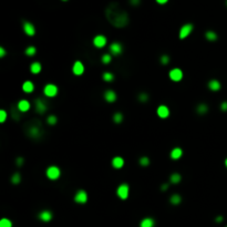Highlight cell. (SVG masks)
Wrapping results in <instances>:
<instances>
[{
  "label": "cell",
  "mask_w": 227,
  "mask_h": 227,
  "mask_svg": "<svg viewBox=\"0 0 227 227\" xmlns=\"http://www.w3.org/2000/svg\"><path fill=\"white\" fill-rule=\"evenodd\" d=\"M150 163H151V161L147 156H141L140 158H139V164H140L141 166L146 167L150 165Z\"/></svg>",
  "instance_id": "34"
},
{
  "label": "cell",
  "mask_w": 227,
  "mask_h": 227,
  "mask_svg": "<svg viewBox=\"0 0 227 227\" xmlns=\"http://www.w3.org/2000/svg\"><path fill=\"white\" fill-rule=\"evenodd\" d=\"M117 195L122 200H127V197L130 195V186H129V184L126 183L120 184L117 188Z\"/></svg>",
  "instance_id": "4"
},
{
  "label": "cell",
  "mask_w": 227,
  "mask_h": 227,
  "mask_svg": "<svg viewBox=\"0 0 227 227\" xmlns=\"http://www.w3.org/2000/svg\"><path fill=\"white\" fill-rule=\"evenodd\" d=\"M58 92H59V89H58L57 85L53 83H47L43 88V94L47 98L57 97Z\"/></svg>",
  "instance_id": "6"
},
{
  "label": "cell",
  "mask_w": 227,
  "mask_h": 227,
  "mask_svg": "<svg viewBox=\"0 0 227 227\" xmlns=\"http://www.w3.org/2000/svg\"><path fill=\"white\" fill-rule=\"evenodd\" d=\"M155 1H156L158 5H165L168 2V0H155Z\"/></svg>",
  "instance_id": "45"
},
{
  "label": "cell",
  "mask_w": 227,
  "mask_h": 227,
  "mask_svg": "<svg viewBox=\"0 0 227 227\" xmlns=\"http://www.w3.org/2000/svg\"><path fill=\"white\" fill-rule=\"evenodd\" d=\"M6 54H7V52H6V50H5V48L0 47V58H4Z\"/></svg>",
  "instance_id": "44"
},
{
  "label": "cell",
  "mask_w": 227,
  "mask_h": 227,
  "mask_svg": "<svg viewBox=\"0 0 227 227\" xmlns=\"http://www.w3.org/2000/svg\"><path fill=\"white\" fill-rule=\"evenodd\" d=\"M220 110L224 111V112L227 111V101H224V102L220 103Z\"/></svg>",
  "instance_id": "41"
},
{
  "label": "cell",
  "mask_w": 227,
  "mask_h": 227,
  "mask_svg": "<svg viewBox=\"0 0 227 227\" xmlns=\"http://www.w3.org/2000/svg\"><path fill=\"white\" fill-rule=\"evenodd\" d=\"M42 70V66H41L40 62L38 61H34L30 64V72L32 74H39Z\"/></svg>",
  "instance_id": "21"
},
{
  "label": "cell",
  "mask_w": 227,
  "mask_h": 227,
  "mask_svg": "<svg viewBox=\"0 0 227 227\" xmlns=\"http://www.w3.org/2000/svg\"><path fill=\"white\" fill-rule=\"evenodd\" d=\"M38 218L41 220V222H44V223H48L50 222L52 218H53V213L49 209H43L41 210L40 213L38 214Z\"/></svg>",
  "instance_id": "14"
},
{
  "label": "cell",
  "mask_w": 227,
  "mask_h": 227,
  "mask_svg": "<svg viewBox=\"0 0 227 227\" xmlns=\"http://www.w3.org/2000/svg\"><path fill=\"white\" fill-rule=\"evenodd\" d=\"M34 110H36V112H37L38 114H40V115L44 114L48 111L47 102H46L42 98H37V99L34 100Z\"/></svg>",
  "instance_id": "5"
},
{
  "label": "cell",
  "mask_w": 227,
  "mask_h": 227,
  "mask_svg": "<svg viewBox=\"0 0 227 227\" xmlns=\"http://www.w3.org/2000/svg\"><path fill=\"white\" fill-rule=\"evenodd\" d=\"M20 114H21V112H20V110L18 109L17 105H12V107H11V109H10V115H11V117H12L14 121H19V120H20Z\"/></svg>",
  "instance_id": "25"
},
{
  "label": "cell",
  "mask_w": 227,
  "mask_h": 227,
  "mask_svg": "<svg viewBox=\"0 0 227 227\" xmlns=\"http://www.w3.org/2000/svg\"><path fill=\"white\" fill-rule=\"evenodd\" d=\"M105 17L107 21L115 28H124L130 22L126 10L123 9L117 2H111L107 6L105 9Z\"/></svg>",
  "instance_id": "1"
},
{
  "label": "cell",
  "mask_w": 227,
  "mask_h": 227,
  "mask_svg": "<svg viewBox=\"0 0 227 227\" xmlns=\"http://www.w3.org/2000/svg\"><path fill=\"white\" fill-rule=\"evenodd\" d=\"M101 61H102V63H103V64L111 63V61H112V54H111V53H104L103 56L101 57Z\"/></svg>",
  "instance_id": "36"
},
{
  "label": "cell",
  "mask_w": 227,
  "mask_h": 227,
  "mask_svg": "<svg viewBox=\"0 0 227 227\" xmlns=\"http://www.w3.org/2000/svg\"><path fill=\"white\" fill-rule=\"evenodd\" d=\"M194 30V24H183L180 29V34H178V37H180L181 40H184L186 39L188 36H190Z\"/></svg>",
  "instance_id": "7"
},
{
  "label": "cell",
  "mask_w": 227,
  "mask_h": 227,
  "mask_svg": "<svg viewBox=\"0 0 227 227\" xmlns=\"http://www.w3.org/2000/svg\"><path fill=\"white\" fill-rule=\"evenodd\" d=\"M103 98L107 102H109V103H113V102L117 101V95L113 90H107L103 93Z\"/></svg>",
  "instance_id": "16"
},
{
  "label": "cell",
  "mask_w": 227,
  "mask_h": 227,
  "mask_svg": "<svg viewBox=\"0 0 227 227\" xmlns=\"http://www.w3.org/2000/svg\"><path fill=\"white\" fill-rule=\"evenodd\" d=\"M205 38H206V40L210 41V42H214V41H216L218 39V36H217V34L215 31L208 30L205 32Z\"/></svg>",
  "instance_id": "27"
},
{
  "label": "cell",
  "mask_w": 227,
  "mask_h": 227,
  "mask_svg": "<svg viewBox=\"0 0 227 227\" xmlns=\"http://www.w3.org/2000/svg\"><path fill=\"white\" fill-rule=\"evenodd\" d=\"M8 113L6 110H0V123H4L5 121L7 120Z\"/></svg>",
  "instance_id": "39"
},
{
  "label": "cell",
  "mask_w": 227,
  "mask_h": 227,
  "mask_svg": "<svg viewBox=\"0 0 227 227\" xmlns=\"http://www.w3.org/2000/svg\"><path fill=\"white\" fill-rule=\"evenodd\" d=\"M168 77H170V79L173 81V82H180V81H182V79H183L184 73L180 68H174V69H172V70L168 72Z\"/></svg>",
  "instance_id": "9"
},
{
  "label": "cell",
  "mask_w": 227,
  "mask_h": 227,
  "mask_svg": "<svg viewBox=\"0 0 227 227\" xmlns=\"http://www.w3.org/2000/svg\"><path fill=\"white\" fill-rule=\"evenodd\" d=\"M154 225H155V220L152 217H145L140 223V227H154Z\"/></svg>",
  "instance_id": "23"
},
{
  "label": "cell",
  "mask_w": 227,
  "mask_h": 227,
  "mask_svg": "<svg viewBox=\"0 0 227 227\" xmlns=\"http://www.w3.org/2000/svg\"><path fill=\"white\" fill-rule=\"evenodd\" d=\"M88 193L84 190H79L74 195V202L77 204H85L88 202Z\"/></svg>",
  "instance_id": "11"
},
{
  "label": "cell",
  "mask_w": 227,
  "mask_h": 227,
  "mask_svg": "<svg viewBox=\"0 0 227 227\" xmlns=\"http://www.w3.org/2000/svg\"><path fill=\"white\" fill-rule=\"evenodd\" d=\"M62 1H67V0H62Z\"/></svg>",
  "instance_id": "48"
},
{
  "label": "cell",
  "mask_w": 227,
  "mask_h": 227,
  "mask_svg": "<svg viewBox=\"0 0 227 227\" xmlns=\"http://www.w3.org/2000/svg\"><path fill=\"white\" fill-rule=\"evenodd\" d=\"M196 113L198 115H205L208 113V105L206 103H200L196 107Z\"/></svg>",
  "instance_id": "24"
},
{
  "label": "cell",
  "mask_w": 227,
  "mask_h": 227,
  "mask_svg": "<svg viewBox=\"0 0 227 227\" xmlns=\"http://www.w3.org/2000/svg\"><path fill=\"white\" fill-rule=\"evenodd\" d=\"M46 176L51 181H57L58 178H60L61 176V170L60 167L56 166V165H51L46 170Z\"/></svg>",
  "instance_id": "3"
},
{
  "label": "cell",
  "mask_w": 227,
  "mask_h": 227,
  "mask_svg": "<svg viewBox=\"0 0 227 227\" xmlns=\"http://www.w3.org/2000/svg\"><path fill=\"white\" fill-rule=\"evenodd\" d=\"M170 203L172 204V205H174V206H177V205H180L181 203H182V196H181L180 194H172L170 196Z\"/></svg>",
  "instance_id": "26"
},
{
  "label": "cell",
  "mask_w": 227,
  "mask_h": 227,
  "mask_svg": "<svg viewBox=\"0 0 227 227\" xmlns=\"http://www.w3.org/2000/svg\"><path fill=\"white\" fill-rule=\"evenodd\" d=\"M84 70H85V68H84V64L81 62V61L77 60L74 61L73 66H72V72H73L74 75H78V77H80V75H82V74L84 73Z\"/></svg>",
  "instance_id": "13"
},
{
  "label": "cell",
  "mask_w": 227,
  "mask_h": 227,
  "mask_svg": "<svg viewBox=\"0 0 227 227\" xmlns=\"http://www.w3.org/2000/svg\"><path fill=\"white\" fill-rule=\"evenodd\" d=\"M124 158L122 156H114L113 158H112V162H111V164H112V167H114V168H117V170H120V168H122V167L124 166Z\"/></svg>",
  "instance_id": "18"
},
{
  "label": "cell",
  "mask_w": 227,
  "mask_h": 227,
  "mask_svg": "<svg viewBox=\"0 0 227 227\" xmlns=\"http://www.w3.org/2000/svg\"><path fill=\"white\" fill-rule=\"evenodd\" d=\"M137 100L140 101V102H142V103H146L147 101L150 100V95L146 92H141L137 95Z\"/></svg>",
  "instance_id": "31"
},
{
  "label": "cell",
  "mask_w": 227,
  "mask_h": 227,
  "mask_svg": "<svg viewBox=\"0 0 227 227\" xmlns=\"http://www.w3.org/2000/svg\"><path fill=\"white\" fill-rule=\"evenodd\" d=\"M47 123L49 125H56L58 123V117L54 114H50L47 117Z\"/></svg>",
  "instance_id": "35"
},
{
  "label": "cell",
  "mask_w": 227,
  "mask_h": 227,
  "mask_svg": "<svg viewBox=\"0 0 227 227\" xmlns=\"http://www.w3.org/2000/svg\"><path fill=\"white\" fill-rule=\"evenodd\" d=\"M112 120H113V122L115 124H121L124 120V115L121 113V112H115V113L113 114Z\"/></svg>",
  "instance_id": "29"
},
{
  "label": "cell",
  "mask_w": 227,
  "mask_h": 227,
  "mask_svg": "<svg viewBox=\"0 0 227 227\" xmlns=\"http://www.w3.org/2000/svg\"><path fill=\"white\" fill-rule=\"evenodd\" d=\"M182 155H183V150L181 149V147H174L173 150L171 151L170 153V156L172 160L176 161V160H180L181 157H182Z\"/></svg>",
  "instance_id": "20"
},
{
  "label": "cell",
  "mask_w": 227,
  "mask_h": 227,
  "mask_svg": "<svg viewBox=\"0 0 227 227\" xmlns=\"http://www.w3.org/2000/svg\"><path fill=\"white\" fill-rule=\"evenodd\" d=\"M17 107H18V109L20 110L21 113H24V112H27V111L30 110L31 104H30V102H29L28 100H24V99H22V100H20L17 103Z\"/></svg>",
  "instance_id": "17"
},
{
  "label": "cell",
  "mask_w": 227,
  "mask_h": 227,
  "mask_svg": "<svg viewBox=\"0 0 227 227\" xmlns=\"http://www.w3.org/2000/svg\"><path fill=\"white\" fill-rule=\"evenodd\" d=\"M92 43H93L94 47L98 48V49H102V48H104L107 46V38L105 37V36H103V34H98V36H95V37L93 38Z\"/></svg>",
  "instance_id": "10"
},
{
  "label": "cell",
  "mask_w": 227,
  "mask_h": 227,
  "mask_svg": "<svg viewBox=\"0 0 227 227\" xmlns=\"http://www.w3.org/2000/svg\"><path fill=\"white\" fill-rule=\"evenodd\" d=\"M182 181V175L180 173H173L170 176V183L171 184H178Z\"/></svg>",
  "instance_id": "28"
},
{
  "label": "cell",
  "mask_w": 227,
  "mask_h": 227,
  "mask_svg": "<svg viewBox=\"0 0 227 227\" xmlns=\"http://www.w3.org/2000/svg\"><path fill=\"white\" fill-rule=\"evenodd\" d=\"M168 187H170V184L168 183H164L161 185V190H163V192H165L166 190H168Z\"/></svg>",
  "instance_id": "43"
},
{
  "label": "cell",
  "mask_w": 227,
  "mask_h": 227,
  "mask_svg": "<svg viewBox=\"0 0 227 227\" xmlns=\"http://www.w3.org/2000/svg\"><path fill=\"white\" fill-rule=\"evenodd\" d=\"M102 79H103V81H105V82H112V81L115 79V75H114L112 72H104V73L102 74Z\"/></svg>",
  "instance_id": "32"
},
{
  "label": "cell",
  "mask_w": 227,
  "mask_h": 227,
  "mask_svg": "<svg viewBox=\"0 0 227 227\" xmlns=\"http://www.w3.org/2000/svg\"><path fill=\"white\" fill-rule=\"evenodd\" d=\"M226 5H227V0H226Z\"/></svg>",
  "instance_id": "49"
},
{
  "label": "cell",
  "mask_w": 227,
  "mask_h": 227,
  "mask_svg": "<svg viewBox=\"0 0 227 227\" xmlns=\"http://www.w3.org/2000/svg\"><path fill=\"white\" fill-rule=\"evenodd\" d=\"M123 50H124V47L123 44L121 43V42H117V41H114V42H112V43L109 46V51L111 52V54L112 56H121V54L123 53Z\"/></svg>",
  "instance_id": "8"
},
{
  "label": "cell",
  "mask_w": 227,
  "mask_h": 227,
  "mask_svg": "<svg viewBox=\"0 0 227 227\" xmlns=\"http://www.w3.org/2000/svg\"><path fill=\"white\" fill-rule=\"evenodd\" d=\"M34 90V84L31 81H24L22 84V91L24 93H32Z\"/></svg>",
  "instance_id": "22"
},
{
  "label": "cell",
  "mask_w": 227,
  "mask_h": 227,
  "mask_svg": "<svg viewBox=\"0 0 227 227\" xmlns=\"http://www.w3.org/2000/svg\"><path fill=\"white\" fill-rule=\"evenodd\" d=\"M225 166L227 167V158H226V160H225Z\"/></svg>",
  "instance_id": "47"
},
{
  "label": "cell",
  "mask_w": 227,
  "mask_h": 227,
  "mask_svg": "<svg viewBox=\"0 0 227 227\" xmlns=\"http://www.w3.org/2000/svg\"><path fill=\"white\" fill-rule=\"evenodd\" d=\"M129 1H130V4L132 5V6H134V7L140 6V4H141V0H129Z\"/></svg>",
  "instance_id": "42"
},
{
  "label": "cell",
  "mask_w": 227,
  "mask_h": 227,
  "mask_svg": "<svg viewBox=\"0 0 227 227\" xmlns=\"http://www.w3.org/2000/svg\"><path fill=\"white\" fill-rule=\"evenodd\" d=\"M27 135L32 140H39L42 137L43 135V129L41 126V124L39 121H37V123L34 122L32 124H29L27 127V131H26Z\"/></svg>",
  "instance_id": "2"
},
{
  "label": "cell",
  "mask_w": 227,
  "mask_h": 227,
  "mask_svg": "<svg viewBox=\"0 0 227 227\" xmlns=\"http://www.w3.org/2000/svg\"><path fill=\"white\" fill-rule=\"evenodd\" d=\"M156 114L160 119H167V117H170L171 111H170V109H168V107L162 104V105H160V107L156 109Z\"/></svg>",
  "instance_id": "15"
},
{
  "label": "cell",
  "mask_w": 227,
  "mask_h": 227,
  "mask_svg": "<svg viewBox=\"0 0 227 227\" xmlns=\"http://www.w3.org/2000/svg\"><path fill=\"white\" fill-rule=\"evenodd\" d=\"M24 157L19 156V157H17V158H16V165H17L18 167L22 166V165H24Z\"/></svg>",
  "instance_id": "40"
},
{
  "label": "cell",
  "mask_w": 227,
  "mask_h": 227,
  "mask_svg": "<svg viewBox=\"0 0 227 227\" xmlns=\"http://www.w3.org/2000/svg\"><path fill=\"white\" fill-rule=\"evenodd\" d=\"M24 53H26V56H28V57H34V56H36V53H37V48L34 47V46L27 47L26 50H24Z\"/></svg>",
  "instance_id": "30"
},
{
  "label": "cell",
  "mask_w": 227,
  "mask_h": 227,
  "mask_svg": "<svg viewBox=\"0 0 227 227\" xmlns=\"http://www.w3.org/2000/svg\"><path fill=\"white\" fill-rule=\"evenodd\" d=\"M0 227H12V223L8 218H1L0 219Z\"/></svg>",
  "instance_id": "38"
},
{
  "label": "cell",
  "mask_w": 227,
  "mask_h": 227,
  "mask_svg": "<svg viewBox=\"0 0 227 227\" xmlns=\"http://www.w3.org/2000/svg\"><path fill=\"white\" fill-rule=\"evenodd\" d=\"M171 61V58L168 54H162L160 57V63L163 64V66H167V64L170 63Z\"/></svg>",
  "instance_id": "37"
},
{
  "label": "cell",
  "mask_w": 227,
  "mask_h": 227,
  "mask_svg": "<svg viewBox=\"0 0 227 227\" xmlns=\"http://www.w3.org/2000/svg\"><path fill=\"white\" fill-rule=\"evenodd\" d=\"M10 181H11V183L14 184V185H18V184H20V182H21V175H20V173H14L12 176H11V178H10Z\"/></svg>",
  "instance_id": "33"
},
{
  "label": "cell",
  "mask_w": 227,
  "mask_h": 227,
  "mask_svg": "<svg viewBox=\"0 0 227 227\" xmlns=\"http://www.w3.org/2000/svg\"><path fill=\"white\" fill-rule=\"evenodd\" d=\"M207 87H208V89H209L210 91H213V92H217V91L220 90V88H222V84H220L219 81L216 80V79H212V80L208 82Z\"/></svg>",
  "instance_id": "19"
},
{
  "label": "cell",
  "mask_w": 227,
  "mask_h": 227,
  "mask_svg": "<svg viewBox=\"0 0 227 227\" xmlns=\"http://www.w3.org/2000/svg\"><path fill=\"white\" fill-rule=\"evenodd\" d=\"M226 227H227V226H226Z\"/></svg>",
  "instance_id": "50"
},
{
  "label": "cell",
  "mask_w": 227,
  "mask_h": 227,
  "mask_svg": "<svg viewBox=\"0 0 227 227\" xmlns=\"http://www.w3.org/2000/svg\"><path fill=\"white\" fill-rule=\"evenodd\" d=\"M22 28H24V32L27 36H29V37H34V34H36V27L30 21H24Z\"/></svg>",
  "instance_id": "12"
},
{
  "label": "cell",
  "mask_w": 227,
  "mask_h": 227,
  "mask_svg": "<svg viewBox=\"0 0 227 227\" xmlns=\"http://www.w3.org/2000/svg\"><path fill=\"white\" fill-rule=\"evenodd\" d=\"M223 219H224L223 216H218V217H216V222H217V223H222V222H223Z\"/></svg>",
  "instance_id": "46"
}]
</instances>
